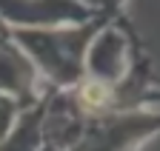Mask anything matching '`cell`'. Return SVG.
<instances>
[{
    "instance_id": "1",
    "label": "cell",
    "mask_w": 160,
    "mask_h": 151,
    "mask_svg": "<svg viewBox=\"0 0 160 151\" xmlns=\"http://www.w3.org/2000/svg\"><path fill=\"white\" fill-rule=\"evenodd\" d=\"M117 3H109L106 14L77 26L57 29H12V40L32 60L40 80L49 91H72L86 80V57L92 40L112 17L117 14Z\"/></svg>"
},
{
    "instance_id": "2",
    "label": "cell",
    "mask_w": 160,
    "mask_h": 151,
    "mask_svg": "<svg viewBox=\"0 0 160 151\" xmlns=\"http://www.w3.org/2000/svg\"><path fill=\"white\" fill-rule=\"evenodd\" d=\"M160 134V108L106 111L86 117V128L72 151H140Z\"/></svg>"
},
{
    "instance_id": "3",
    "label": "cell",
    "mask_w": 160,
    "mask_h": 151,
    "mask_svg": "<svg viewBox=\"0 0 160 151\" xmlns=\"http://www.w3.org/2000/svg\"><path fill=\"white\" fill-rule=\"evenodd\" d=\"M137 46H140V37L132 29L126 9L120 6L117 14L92 40L89 57H86V80L97 83V86H106V88H114L129 74Z\"/></svg>"
},
{
    "instance_id": "4",
    "label": "cell",
    "mask_w": 160,
    "mask_h": 151,
    "mask_svg": "<svg viewBox=\"0 0 160 151\" xmlns=\"http://www.w3.org/2000/svg\"><path fill=\"white\" fill-rule=\"evenodd\" d=\"M109 3L80 0H0V17L9 29H57L77 26L106 14Z\"/></svg>"
},
{
    "instance_id": "5",
    "label": "cell",
    "mask_w": 160,
    "mask_h": 151,
    "mask_svg": "<svg viewBox=\"0 0 160 151\" xmlns=\"http://www.w3.org/2000/svg\"><path fill=\"white\" fill-rule=\"evenodd\" d=\"M0 91L14 97L17 103H23L26 108L34 106L43 94L49 91L40 80L37 68L26 57L14 40L0 43Z\"/></svg>"
},
{
    "instance_id": "6",
    "label": "cell",
    "mask_w": 160,
    "mask_h": 151,
    "mask_svg": "<svg viewBox=\"0 0 160 151\" xmlns=\"http://www.w3.org/2000/svg\"><path fill=\"white\" fill-rule=\"evenodd\" d=\"M46 91L34 106H29L20 114L17 125L12 128V134L0 143V151H40L43 148V120H46V103H49Z\"/></svg>"
},
{
    "instance_id": "7",
    "label": "cell",
    "mask_w": 160,
    "mask_h": 151,
    "mask_svg": "<svg viewBox=\"0 0 160 151\" xmlns=\"http://www.w3.org/2000/svg\"><path fill=\"white\" fill-rule=\"evenodd\" d=\"M23 111H26L23 103H17L14 97H9V94L0 91V143L12 134V128L17 125V120H20Z\"/></svg>"
},
{
    "instance_id": "8",
    "label": "cell",
    "mask_w": 160,
    "mask_h": 151,
    "mask_svg": "<svg viewBox=\"0 0 160 151\" xmlns=\"http://www.w3.org/2000/svg\"><path fill=\"white\" fill-rule=\"evenodd\" d=\"M6 40H12V29H9V23L0 17V43H6Z\"/></svg>"
}]
</instances>
